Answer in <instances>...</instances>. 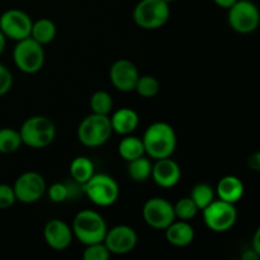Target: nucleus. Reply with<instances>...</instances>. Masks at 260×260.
Returning <instances> with one entry per match:
<instances>
[{
    "instance_id": "1a4fd4ad",
    "label": "nucleus",
    "mask_w": 260,
    "mask_h": 260,
    "mask_svg": "<svg viewBox=\"0 0 260 260\" xmlns=\"http://www.w3.org/2000/svg\"><path fill=\"white\" fill-rule=\"evenodd\" d=\"M228 10L229 24L235 32L248 35L259 27V9L253 0H238Z\"/></svg>"
},
{
    "instance_id": "e433bc0d",
    "label": "nucleus",
    "mask_w": 260,
    "mask_h": 260,
    "mask_svg": "<svg viewBox=\"0 0 260 260\" xmlns=\"http://www.w3.org/2000/svg\"><path fill=\"white\" fill-rule=\"evenodd\" d=\"M5 46H7V37H5V36L3 35L2 30H0V55L4 52Z\"/></svg>"
},
{
    "instance_id": "7c9ffc66",
    "label": "nucleus",
    "mask_w": 260,
    "mask_h": 260,
    "mask_svg": "<svg viewBox=\"0 0 260 260\" xmlns=\"http://www.w3.org/2000/svg\"><path fill=\"white\" fill-rule=\"evenodd\" d=\"M17 202L13 187L8 184H0V210H8Z\"/></svg>"
},
{
    "instance_id": "0eeeda50",
    "label": "nucleus",
    "mask_w": 260,
    "mask_h": 260,
    "mask_svg": "<svg viewBox=\"0 0 260 260\" xmlns=\"http://www.w3.org/2000/svg\"><path fill=\"white\" fill-rule=\"evenodd\" d=\"M203 221L213 233H226L231 230L238 218V211L234 203H229L218 198L213 200L202 210Z\"/></svg>"
},
{
    "instance_id": "ddd939ff",
    "label": "nucleus",
    "mask_w": 260,
    "mask_h": 260,
    "mask_svg": "<svg viewBox=\"0 0 260 260\" xmlns=\"http://www.w3.org/2000/svg\"><path fill=\"white\" fill-rule=\"evenodd\" d=\"M139 236L136 231L127 225H118L109 229L103 243L108 248L109 253L114 255H124L136 248Z\"/></svg>"
},
{
    "instance_id": "423d86ee",
    "label": "nucleus",
    "mask_w": 260,
    "mask_h": 260,
    "mask_svg": "<svg viewBox=\"0 0 260 260\" xmlns=\"http://www.w3.org/2000/svg\"><path fill=\"white\" fill-rule=\"evenodd\" d=\"M45 50L41 43L27 37L18 41L13 50L15 66L24 74H36L45 65Z\"/></svg>"
},
{
    "instance_id": "7ed1b4c3",
    "label": "nucleus",
    "mask_w": 260,
    "mask_h": 260,
    "mask_svg": "<svg viewBox=\"0 0 260 260\" xmlns=\"http://www.w3.org/2000/svg\"><path fill=\"white\" fill-rule=\"evenodd\" d=\"M23 145L32 149H43L56 137L55 123L46 116H33L25 119L19 129Z\"/></svg>"
},
{
    "instance_id": "2eb2a0df",
    "label": "nucleus",
    "mask_w": 260,
    "mask_h": 260,
    "mask_svg": "<svg viewBox=\"0 0 260 260\" xmlns=\"http://www.w3.org/2000/svg\"><path fill=\"white\" fill-rule=\"evenodd\" d=\"M74 234L73 229L60 218L50 220L43 229V239L53 250H65L71 245Z\"/></svg>"
},
{
    "instance_id": "f257e3e1",
    "label": "nucleus",
    "mask_w": 260,
    "mask_h": 260,
    "mask_svg": "<svg viewBox=\"0 0 260 260\" xmlns=\"http://www.w3.org/2000/svg\"><path fill=\"white\" fill-rule=\"evenodd\" d=\"M142 144L145 154L151 159L170 157L177 147V134L167 122H155L145 131Z\"/></svg>"
},
{
    "instance_id": "f704fd0d",
    "label": "nucleus",
    "mask_w": 260,
    "mask_h": 260,
    "mask_svg": "<svg viewBox=\"0 0 260 260\" xmlns=\"http://www.w3.org/2000/svg\"><path fill=\"white\" fill-rule=\"evenodd\" d=\"M259 254L255 253L253 249H249V250H245L241 255V259L243 260H258L259 259Z\"/></svg>"
},
{
    "instance_id": "bb28decb",
    "label": "nucleus",
    "mask_w": 260,
    "mask_h": 260,
    "mask_svg": "<svg viewBox=\"0 0 260 260\" xmlns=\"http://www.w3.org/2000/svg\"><path fill=\"white\" fill-rule=\"evenodd\" d=\"M135 90L142 98H154L160 91V83L156 78L151 75L139 76L136 85H135Z\"/></svg>"
},
{
    "instance_id": "f3484780",
    "label": "nucleus",
    "mask_w": 260,
    "mask_h": 260,
    "mask_svg": "<svg viewBox=\"0 0 260 260\" xmlns=\"http://www.w3.org/2000/svg\"><path fill=\"white\" fill-rule=\"evenodd\" d=\"M194 229L189 223V221H173L167 229H165V238L168 243L173 246L184 248L190 245L194 240Z\"/></svg>"
},
{
    "instance_id": "dca6fc26",
    "label": "nucleus",
    "mask_w": 260,
    "mask_h": 260,
    "mask_svg": "<svg viewBox=\"0 0 260 260\" xmlns=\"http://www.w3.org/2000/svg\"><path fill=\"white\" fill-rule=\"evenodd\" d=\"M151 178L159 187L173 188L179 183L182 178V169L175 160L164 157L159 159L152 165Z\"/></svg>"
},
{
    "instance_id": "9d476101",
    "label": "nucleus",
    "mask_w": 260,
    "mask_h": 260,
    "mask_svg": "<svg viewBox=\"0 0 260 260\" xmlns=\"http://www.w3.org/2000/svg\"><path fill=\"white\" fill-rule=\"evenodd\" d=\"M142 217L150 228L155 230H165L175 220L174 207L165 198H150L142 208Z\"/></svg>"
},
{
    "instance_id": "39448f33",
    "label": "nucleus",
    "mask_w": 260,
    "mask_h": 260,
    "mask_svg": "<svg viewBox=\"0 0 260 260\" xmlns=\"http://www.w3.org/2000/svg\"><path fill=\"white\" fill-rule=\"evenodd\" d=\"M170 18V7L164 0H141L134 9V20L147 30L164 27Z\"/></svg>"
},
{
    "instance_id": "5701e85b",
    "label": "nucleus",
    "mask_w": 260,
    "mask_h": 260,
    "mask_svg": "<svg viewBox=\"0 0 260 260\" xmlns=\"http://www.w3.org/2000/svg\"><path fill=\"white\" fill-rule=\"evenodd\" d=\"M127 162V173L134 182H145L151 177L152 164L144 155Z\"/></svg>"
},
{
    "instance_id": "c9c22d12",
    "label": "nucleus",
    "mask_w": 260,
    "mask_h": 260,
    "mask_svg": "<svg viewBox=\"0 0 260 260\" xmlns=\"http://www.w3.org/2000/svg\"><path fill=\"white\" fill-rule=\"evenodd\" d=\"M216 5H218L220 8H223V9H229V8L233 7L238 0H213Z\"/></svg>"
},
{
    "instance_id": "c756f323",
    "label": "nucleus",
    "mask_w": 260,
    "mask_h": 260,
    "mask_svg": "<svg viewBox=\"0 0 260 260\" xmlns=\"http://www.w3.org/2000/svg\"><path fill=\"white\" fill-rule=\"evenodd\" d=\"M48 198L53 203H62L69 197V188L63 183H53L47 190Z\"/></svg>"
},
{
    "instance_id": "20e7f679",
    "label": "nucleus",
    "mask_w": 260,
    "mask_h": 260,
    "mask_svg": "<svg viewBox=\"0 0 260 260\" xmlns=\"http://www.w3.org/2000/svg\"><path fill=\"white\" fill-rule=\"evenodd\" d=\"M113 129L109 116L91 113L80 122L78 127V139L84 146L98 147L111 139Z\"/></svg>"
},
{
    "instance_id": "4c0bfd02",
    "label": "nucleus",
    "mask_w": 260,
    "mask_h": 260,
    "mask_svg": "<svg viewBox=\"0 0 260 260\" xmlns=\"http://www.w3.org/2000/svg\"><path fill=\"white\" fill-rule=\"evenodd\" d=\"M164 2L168 3V4H170V3H173V2H174V0H164Z\"/></svg>"
},
{
    "instance_id": "a211bd4d",
    "label": "nucleus",
    "mask_w": 260,
    "mask_h": 260,
    "mask_svg": "<svg viewBox=\"0 0 260 260\" xmlns=\"http://www.w3.org/2000/svg\"><path fill=\"white\" fill-rule=\"evenodd\" d=\"M109 119L113 132H117L122 136L131 135L140 123L139 113L132 108H119L118 111L114 112L113 116L109 117Z\"/></svg>"
},
{
    "instance_id": "72a5a7b5",
    "label": "nucleus",
    "mask_w": 260,
    "mask_h": 260,
    "mask_svg": "<svg viewBox=\"0 0 260 260\" xmlns=\"http://www.w3.org/2000/svg\"><path fill=\"white\" fill-rule=\"evenodd\" d=\"M251 249H253L255 253H258L260 255V229L255 231L253 236V244H251Z\"/></svg>"
},
{
    "instance_id": "cd10ccee",
    "label": "nucleus",
    "mask_w": 260,
    "mask_h": 260,
    "mask_svg": "<svg viewBox=\"0 0 260 260\" xmlns=\"http://www.w3.org/2000/svg\"><path fill=\"white\" fill-rule=\"evenodd\" d=\"M173 207H174L175 218H179L183 221L193 220L200 211L190 197L180 198L175 205H173Z\"/></svg>"
},
{
    "instance_id": "412c9836",
    "label": "nucleus",
    "mask_w": 260,
    "mask_h": 260,
    "mask_svg": "<svg viewBox=\"0 0 260 260\" xmlns=\"http://www.w3.org/2000/svg\"><path fill=\"white\" fill-rule=\"evenodd\" d=\"M71 178L79 184L84 185L94 175V164L89 157L78 156L70 164Z\"/></svg>"
},
{
    "instance_id": "f8f14e48",
    "label": "nucleus",
    "mask_w": 260,
    "mask_h": 260,
    "mask_svg": "<svg viewBox=\"0 0 260 260\" xmlns=\"http://www.w3.org/2000/svg\"><path fill=\"white\" fill-rule=\"evenodd\" d=\"M32 23L29 15L20 9H9L0 15V30L5 37L17 42L29 37Z\"/></svg>"
},
{
    "instance_id": "f03ea898",
    "label": "nucleus",
    "mask_w": 260,
    "mask_h": 260,
    "mask_svg": "<svg viewBox=\"0 0 260 260\" xmlns=\"http://www.w3.org/2000/svg\"><path fill=\"white\" fill-rule=\"evenodd\" d=\"M71 229L74 236L85 246L103 243L108 231L103 216L93 210H83L76 213Z\"/></svg>"
},
{
    "instance_id": "2f4dec72",
    "label": "nucleus",
    "mask_w": 260,
    "mask_h": 260,
    "mask_svg": "<svg viewBox=\"0 0 260 260\" xmlns=\"http://www.w3.org/2000/svg\"><path fill=\"white\" fill-rule=\"evenodd\" d=\"M13 86V75L9 69L0 62V96L5 95Z\"/></svg>"
},
{
    "instance_id": "6e6552de",
    "label": "nucleus",
    "mask_w": 260,
    "mask_h": 260,
    "mask_svg": "<svg viewBox=\"0 0 260 260\" xmlns=\"http://www.w3.org/2000/svg\"><path fill=\"white\" fill-rule=\"evenodd\" d=\"M89 200L99 207L114 205L119 197V185L108 174H95L84 184Z\"/></svg>"
},
{
    "instance_id": "aec40b11",
    "label": "nucleus",
    "mask_w": 260,
    "mask_h": 260,
    "mask_svg": "<svg viewBox=\"0 0 260 260\" xmlns=\"http://www.w3.org/2000/svg\"><path fill=\"white\" fill-rule=\"evenodd\" d=\"M56 33H57V28L55 23L47 18H41L37 22L32 23L29 37L43 46L52 42L56 37Z\"/></svg>"
},
{
    "instance_id": "4468645a",
    "label": "nucleus",
    "mask_w": 260,
    "mask_h": 260,
    "mask_svg": "<svg viewBox=\"0 0 260 260\" xmlns=\"http://www.w3.org/2000/svg\"><path fill=\"white\" fill-rule=\"evenodd\" d=\"M140 74L136 65L132 61L121 58L117 60L109 70V79L116 89L123 93L135 90V85L137 83Z\"/></svg>"
},
{
    "instance_id": "393cba45",
    "label": "nucleus",
    "mask_w": 260,
    "mask_h": 260,
    "mask_svg": "<svg viewBox=\"0 0 260 260\" xmlns=\"http://www.w3.org/2000/svg\"><path fill=\"white\" fill-rule=\"evenodd\" d=\"M91 113L103 114V116H109V113L113 109V99L108 91L98 90L91 95L90 102Z\"/></svg>"
},
{
    "instance_id": "b1692460",
    "label": "nucleus",
    "mask_w": 260,
    "mask_h": 260,
    "mask_svg": "<svg viewBox=\"0 0 260 260\" xmlns=\"http://www.w3.org/2000/svg\"><path fill=\"white\" fill-rule=\"evenodd\" d=\"M23 142L19 131L10 127L0 128V152L2 154H13L18 151Z\"/></svg>"
},
{
    "instance_id": "a878e982",
    "label": "nucleus",
    "mask_w": 260,
    "mask_h": 260,
    "mask_svg": "<svg viewBox=\"0 0 260 260\" xmlns=\"http://www.w3.org/2000/svg\"><path fill=\"white\" fill-rule=\"evenodd\" d=\"M189 197L196 203L198 210L202 211L203 208L207 207L215 200V190H213L211 185L206 184V183H200V184H196L192 188Z\"/></svg>"
},
{
    "instance_id": "c85d7f7f",
    "label": "nucleus",
    "mask_w": 260,
    "mask_h": 260,
    "mask_svg": "<svg viewBox=\"0 0 260 260\" xmlns=\"http://www.w3.org/2000/svg\"><path fill=\"white\" fill-rule=\"evenodd\" d=\"M112 254L109 253L108 248L104 243L91 244L86 245L85 250L83 253L84 260H108Z\"/></svg>"
},
{
    "instance_id": "9b49d317",
    "label": "nucleus",
    "mask_w": 260,
    "mask_h": 260,
    "mask_svg": "<svg viewBox=\"0 0 260 260\" xmlns=\"http://www.w3.org/2000/svg\"><path fill=\"white\" fill-rule=\"evenodd\" d=\"M13 189L18 202L29 205L40 201L47 190V187H46L45 178L40 173L27 172L18 177L13 185Z\"/></svg>"
},
{
    "instance_id": "4be33fe9",
    "label": "nucleus",
    "mask_w": 260,
    "mask_h": 260,
    "mask_svg": "<svg viewBox=\"0 0 260 260\" xmlns=\"http://www.w3.org/2000/svg\"><path fill=\"white\" fill-rule=\"evenodd\" d=\"M118 152L122 159L126 160V161H131V160L142 156L145 154L142 139L127 135L119 142Z\"/></svg>"
},
{
    "instance_id": "473e14b6",
    "label": "nucleus",
    "mask_w": 260,
    "mask_h": 260,
    "mask_svg": "<svg viewBox=\"0 0 260 260\" xmlns=\"http://www.w3.org/2000/svg\"><path fill=\"white\" fill-rule=\"evenodd\" d=\"M248 165L250 169H253L254 172H259L260 170V152H254L250 156L248 157Z\"/></svg>"
},
{
    "instance_id": "6ab92c4d",
    "label": "nucleus",
    "mask_w": 260,
    "mask_h": 260,
    "mask_svg": "<svg viewBox=\"0 0 260 260\" xmlns=\"http://www.w3.org/2000/svg\"><path fill=\"white\" fill-rule=\"evenodd\" d=\"M244 190H245L244 183L241 182L240 178L235 177V175H226V177L221 178L217 188H216V192H217L220 200L234 203V205L243 198Z\"/></svg>"
}]
</instances>
